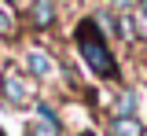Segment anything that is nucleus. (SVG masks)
Returning <instances> with one entry per match:
<instances>
[{"label": "nucleus", "instance_id": "obj_5", "mask_svg": "<svg viewBox=\"0 0 147 136\" xmlns=\"http://www.w3.org/2000/svg\"><path fill=\"white\" fill-rule=\"evenodd\" d=\"M107 136H147V125L140 121V114L136 118H110L107 114Z\"/></svg>", "mask_w": 147, "mask_h": 136}, {"label": "nucleus", "instance_id": "obj_4", "mask_svg": "<svg viewBox=\"0 0 147 136\" xmlns=\"http://www.w3.org/2000/svg\"><path fill=\"white\" fill-rule=\"evenodd\" d=\"M136 110H140V92L136 88L114 92V99H110V118H136Z\"/></svg>", "mask_w": 147, "mask_h": 136}, {"label": "nucleus", "instance_id": "obj_12", "mask_svg": "<svg viewBox=\"0 0 147 136\" xmlns=\"http://www.w3.org/2000/svg\"><path fill=\"white\" fill-rule=\"evenodd\" d=\"M74 136H99L96 129H81V133H74Z\"/></svg>", "mask_w": 147, "mask_h": 136}, {"label": "nucleus", "instance_id": "obj_2", "mask_svg": "<svg viewBox=\"0 0 147 136\" xmlns=\"http://www.w3.org/2000/svg\"><path fill=\"white\" fill-rule=\"evenodd\" d=\"M0 99H4L11 110L33 107L37 103L33 77H26V70H4V74H0Z\"/></svg>", "mask_w": 147, "mask_h": 136}, {"label": "nucleus", "instance_id": "obj_1", "mask_svg": "<svg viewBox=\"0 0 147 136\" xmlns=\"http://www.w3.org/2000/svg\"><path fill=\"white\" fill-rule=\"evenodd\" d=\"M74 44H77L81 63L92 70V77H99V81H114L118 77V63H114V52H110V40H107V33L99 30L96 19H81L77 22Z\"/></svg>", "mask_w": 147, "mask_h": 136}, {"label": "nucleus", "instance_id": "obj_11", "mask_svg": "<svg viewBox=\"0 0 147 136\" xmlns=\"http://www.w3.org/2000/svg\"><path fill=\"white\" fill-rule=\"evenodd\" d=\"M140 4V15H144V26H147V0H136Z\"/></svg>", "mask_w": 147, "mask_h": 136}, {"label": "nucleus", "instance_id": "obj_10", "mask_svg": "<svg viewBox=\"0 0 147 136\" xmlns=\"http://www.w3.org/2000/svg\"><path fill=\"white\" fill-rule=\"evenodd\" d=\"M7 4H11V7H15V11H18V7H30L33 0H7Z\"/></svg>", "mask_w": 147, "mask_h": 136}, {"label": "nucleus", "instance_id": "obj_9", "mask_svg": "<svg viewBox=\"0 0 147 136\" xmlns=\"http://www.w3.org/2000/svg\"><path fill=\"white\" fill-rule=\"evenodd\" d=\"M132 4H136V0H114V7H118L121 15H129V7H132Z\"/></svg>", "mask_w": 147, "mask_h": 136}, {"label": "nucleus", "instance_id": "obj_7", "mask_svg": "<svg viewBox=\"0 0 147 136\" xmlns=\"http://www.w3.org/2000/svg\"><path fill=\"white\" fill-rule=\"evenodd\" d=\"M15 33H18V11L7 0H0V37H15Z\"/></svg>", "mask_w": 147, "mask_h": 136}, {"label": "nucleus", "instance_id": "obj_3", "mask_svg": "<svg viewBox=\"0 0 147 136\" xmlns=\"http://www.w3.org/2000/svg\"><path fill=\"white\" fill-rule=\"evenodd\" d=\"M26 77L40 81V85H48V81H55L63 70H59V59L48 52V48H40V44H33V48H26Z\"/></svg>", "mask_w": 147, "mask_h": 136}, {"label": "nucleus", "instance_id": "obj_13", "mask_svg": "<svg viewBox=\"0 0 147 136\" xmlns=\"http://www.w3.org/2000/svg\"><path fill=\"white\" fill-rule=\"evenodd\" d=\"M0 136H7V133H4V129H0Z\"/></svg>", "mask_w": 147, "mask_h": 136}, {"label": "nucleus", "instance_id": "obj_8", "mask_svg": "<svg viewBox=\"0 0 147 136\" xmlns=\"http://www.w3.org/2000/svg\"><path fill=\"white\" fill-rule=\"evenodd\" d=\"M26 136H63V125H52V121L33 118V121L26 125Z\"/></svg>", "mask_w": 147, "mask_h": 136}, {"label": "nucleus", "instance_id": "obj_6", "mask_svg": "<svg viewBox=\"0 0 147 136\" xmlns=\"http://www.w3.org/2000/svg\"><path fill=\"white\" fill-rule=\"evenodd\" d=\"M30 22H33V30H52L55 26V0H33L30 4Z\"/></svg>", "mask_w": 147, "mask_h": 136}]
</instances>
